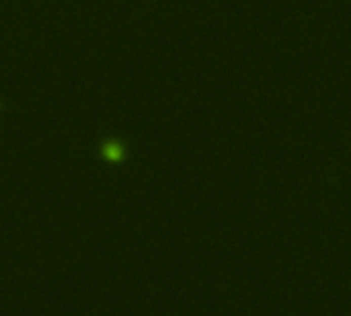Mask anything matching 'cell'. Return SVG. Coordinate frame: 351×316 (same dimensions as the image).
I'll return each mask as SVG.
<instances>
[{
    "label": "cell",
    "instance_id": "1",
    "mask_svg": "<svg viewBox=\"0 0 351 316\" xmlns=\"http://www.w3.org/2000/svg\"><path fill=\"white\" fill-rule=\"evenodd\" d=\"M103 158H107V161L113 165L124 163L126 161V146L115 142V140H107L103 144Z\"/></svg>",
    "mask_w": 351,
    "mask_h": 316
}]
</instances>
